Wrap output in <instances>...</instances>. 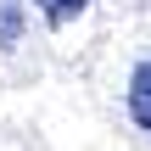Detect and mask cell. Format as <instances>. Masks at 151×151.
<instances>
[{
  "label": "cell",
  "instance_id": "3957f363",
  "mask_svg": "<svg viewBox=\"0 0 151 151\" xmlns=\"http://www.w3.org/2000/svg\"><path fill=\"white\" fill-rule=\"evenodd\" d=\"M22 39V0H0V50Z\"/></svg>",
  "mask_w": 151,
  "mask_h": 151
},
{
  "label": "cell",
  "instance_id": "6da1fadb",
  "mask_svg": "<svg viewBox=\"0 0 151 151\" xmlns=\"http://www.w3.org/2000/svg\"><path fill=\"white\" fill-rule=\"evenodd\" d=\"M123 101H129V118L151 134V62H140V67L129 73V95H123Z\"/></svg>",
  "mask_w": 151,
  "mask_h": 151
},
{
  "label": "cell",
  "instance_id": "7a4b0ae2",
  "mask_svg": "<svg viewBox=\"0 0 151 151\" xmlns=\"http://www.w3.org/2000/svg\"><path fill=\"white\" fill-rule=\"evenodd\" d=\"M34 6H39L45 28H67L73 17H84V6H90V0H34Z\"/></svg>",
  "mask_w": 151,
  "mask_h": 151
}]
</instances>
